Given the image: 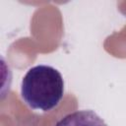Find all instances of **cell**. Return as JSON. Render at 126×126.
I'll list each match as a JSON object with an SVG mask.
<instances>
[{"instance_id":"obj_1","label":"cell","mask_w":126,"mask_h":126,"mask_svg":"<svg viewBox=\"0 0 126 126\" xmlns=\"http://www.w3.org/2000/svg\"><path fill=\"white\" fill-rule=\"evenodd\" d=\"M21 94L31 108L49 111L56 107L63 97L62 75L52 66L32 67L22 80Z\"/></svg>"},{"instance_id":"obj_2","label":"cell","mask_w":126,"mask_h":126,"mask_svg":"<svg viewBox=\"0 0 126 126\" xmlns=\"http://www.w3.org/2000/svg\"><path fill=\"white\" fill-rule=\"evenodd\" d=\"M54 126H107L94 111L77 110L65 115Z\"/></svg>"}]
</instances>
